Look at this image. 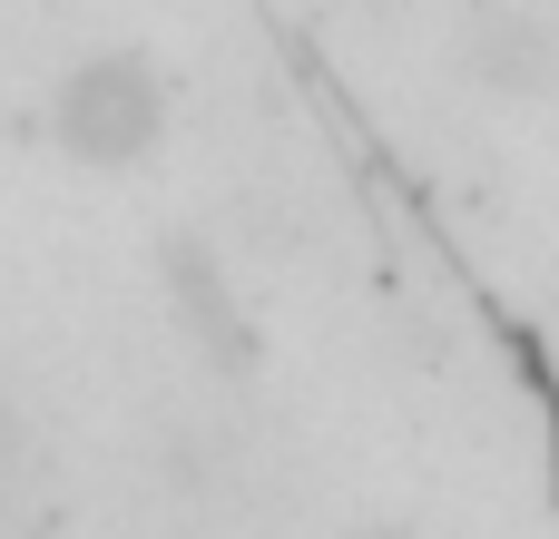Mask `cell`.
<instances>
[{
  "label": "cell",
  "mask_w": 559,
  "mask_h": 539,
  "mask_svg": "<svg viewBox=\"0 0 559 539\" xmlns=\"http://www.w3.org/2000/svg\"><path fill=\"white\" fill-rule=\"evenodd\" d=\"M49 137H59L79 167H98V177L147 167L157 137H167V69H157L147 49H98V59H79V69L59 79V98H49Z\"/></svg>",
  "instance_id": "cell-1"
},
{
  "label": "cell",
  "mask_w": 559,
  "mask_h": 539,
  "mask_svg": "<svg viewBox=\"0 0 559 539\" xmlns=\"http://www.w3.org/2000/svg\"><path fill=\"white\" fill-rule=\"evenodd\" d=\"M29 491H39V442H29L20 403H0V520H10Z\"/></svg>",
  "instance_id": "cell-2"
},
{
  "label": "cell",
  "mask_w": 559,
  "mask_h": 539,
  "mask_svg": "<svg viewBox=\"0 0 559 539\" xmlns=\"http://www.w3.org/2000/svg\"><path fill=\"white\" fill-rule=\"evenodd\" d=\"M334 10H354V20H403L413 0H334Z\"/></svg>",
  "instance_id": "cell-3"
}]
</instances>
